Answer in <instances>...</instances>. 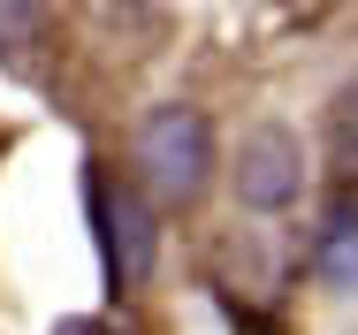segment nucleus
<instances>
[{"label": "nucleus", "instance_id": "nucleus-3", "mask_svg": "<svg viewBox=\"0 0 358 335\" xmlns=\"http://www.w3.org/2000/svg\"><path fill=\"white\" fill-rule=\"evenodd\" d=\"M305 191V152H297V137L289 130H252L244 137V152H236V199L252 206V213H289Z\"/></svg>", "mask_w": 358, "mask_h": 335}, {"label": "nucleus", "instance_id": "nucleus-1", "mask_svg": "<svg viewBox=\"0 0 358 335\" xmlns=\"http://www.w3.org/2000/svg\"><path fill=\"white\" fill-rule=\"evenodd\" d=\"M214 168V122L199 107H152L138 122V176L152 199H199Z\"/></svg>", "mask_w": 358, "mask_h": 335}, {"label": "nucleus", "instance_id": "nucleus-6", "mask_svg": "<svg viewBox=\"0 0 358 335\" xmlns=\"http://www.w3.org/2000/svg\"><path fill=\"white\" fill-rule=\"evenodd\" d=\"M336 152H343V160L358 168V84L343 92V99H336Z\"/></svg>", "mask_w": 358, "mask_h": 335}, {"label": "nucleus", "instance_id": "nucleus-4", "mask_svg": "<svg viewBox=\"0 0 358 335\" xmlns=\"http://www.w3.org/2000/svg\"><path fill=\"white\" fill-rule=\"evenodd\" d=\"M320 282L343 290V297H358V206H351V213H336L328 236H320Z\"/></svg>", "mask_w": 358, "mask_h": 335}, {"label": "nucleus", "instance_id": "nucleus-5", "mask_svg": "<svg viewBox=\"0 0 358 335\" xmlns=\"http://www.w3.org/2000/svg\"><path fill=\"white\" fill-rule=\"evenodd\" d=\"M38 0H0V62L8 69H23L31 62V46H38Z\"/></svg>", "mask_w": 358, "mask_h": 335}, {"label": "nucleus", "instance_id": "nucleus-2", "mask_svg": "<svg viewBox=\"0 0 358 335\" xmlns=\"http://www.w3.org/2000/svg\"><path fill=\"white\" fill-rule=\"evenodd\" d=\"M92 236H99V259H107V290L130 297V282L152 259V213H145V199H122L107 176H92Z\"/></svg>", "mask_w": 358, "mask_h": 335}]
</instances>
